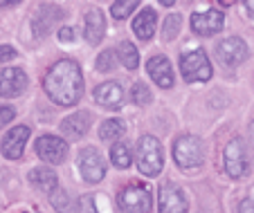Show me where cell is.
<instances>
[{
  "mask_svg": "<svg viewBox=\"0 0 254 213\" xmlns=\"http://www.w3.org/2000/svg\"><path fill=\"white\" fill-rule=\"evenodd\" d=\"M43 88L57 106L70 108V106H77L83 97V74L74 61L61 58L48 70Z\"/></svg>",
  "mask_w": 254,
  "mask_h": 213,
  "instance_id": "cell-1",
  "label": "cell"
},
{
  "mask_svg": "<svg viewBox=\"0 0 254 213\" xmlns=\"http://www.w3.org/2000/svg\"><path fill=\"white\" fill-rule=\"evenodd\" d=\"M137 166L146 177H155L164 166V151L153 135H142L137 142Z\"/></svg>",
  "mask_w": 254,
  "mask_h": 213,
  "instance_id": "cell-2",
  "label": "cell"
},
{
  "mask_svg": "<svg viewBox=\"0 0 254 213\" xmlns=\"http://www.w3.org/2000/svg\"><path fill=\"white\" fill-rule=\"evenodd\" d=\"M180 74L187 83H198V81H209L214 70H211V63L207 58L205 50H189L180 56Z\"/></svg>",
  "mask_w": 254,
  "mask_h": 213,
  "instance_id": "cell-3",
  "label": "cell"
},
{
  "mask_svg": "<svg viewBox=\"0 0 254 213\" xmlns=\"http://www.w3.org/2000/svg\"><path fill=\"white\" fill-rule=\"evenodd\" d=\"M117 204H120L122 213H151L153 200H151V191L146 189V186L130 184L120 191Z\"/></svg>",
  "mask_w": 254,
  "mask_h": 213,
  "instance_id": "cell-4",
  "label": "cell"
},
{
  "mask_svg": "<svg viewBox=\"0 0 254 213\" xmlns=\"http://www.w3.org/2000/svg\"><path fill=\"white\" fill-rule=\"evenodd\" d=\"M173 160L180 168H196L202 164V144L193 135H180L173 142Z\"/></svg>",
  "mask_w": 254,
  "mask_h": 213,
  "instance_id": "cell-5",
  "label": "cell"
},
{
  "mask_svg": "<svg viewBox=\"0 0 254 213\" xmlns=\"http://www.w3.org/2000/svg\"><path fill=\"white\" fill-rule=\"evenodd\" d=\"M79 170H81L83 180L90 182V184L101 182L104 180V175H106L104 155H101L95 146H86L81 153H79Z\"/></svg>",
  "mask_w": 254,
  "mask_h": 213,
  "instance_id": "cell-6",
  "label": "cell"
},
{
  "mask_svg": "<svg viewBox=\"0 0 254 213\" xmlns=\"http://www.w3.org/2000/svg\"><path fill=\"white\" fill-rule=\"evenodd\" d=\"M223 160H225V170L227 175L234 177V180H241V177L248 173L250 164H248V155H245V146L239 137L230 139L225 146V153H223Z\"/></svg>",
  "mask_w": 254,
  "mask_h": 213,
  "instance_id": "cell-7",
  "label": "cell"
},
{
  "mask_svg": "<svg viewBox=\"0 0 254 213\" xmlns=\"http://www.w3.org/2000/svg\"><path fill=\"white\" fill-rule=\"evenodd\" d=\"M248 54H250L248 45H245V41L239 36L225 38V41H221L218 48H216V56H218V61H221L225 67L241 65V63L248 58Z\"/></svg>",
  "mask_w": 254,
  "mask_h": 213,
  "instance_id": "cell-8",
  "label": "cell"
},
{
  "mask_svg": "<svg viewBox=\"0 0 254 213\" xmlns=\"http://www.w3.org/2000/svg\"><path fill=\"white\" fill-rule=\"evenodd\" d=\"M189 204L183 189L176 184H162L158 191V213H187Z\"/></svg>",
  "mask_w": 254,
  "mask_h": 213,
  "instance_id": "cell-9",
  "label": "cell"
},
{
  "mask_svg": "<svg viewBox=\"0 0 254 213\" xmlns=\"http://www.w3.org/2000/svg\"><path fill=\"white\" fill-rule=\"evenodd\" d=\"M36 155L48 164H61L67 157V144L61 137L43 135V137L36 139Z\"/></svg>",
  "mask_w": 254,
  "mask_h": 213,
  "instance_id": "cell-10",
  "label": "cell"
},
{
  "mask_svg": "<svg viewBox=\"0 0 254 213\" xmlns=\"http://www.w3.org/2000/svg\"><path fill=\"white\" fill-rule=\"evenodd\" d=\"M225 25V16L221 11L209 9V11H202V14H193L191 16V29L198 34V36H214L218 34Z\"/></svg>",
  "mask_w": 254,
  "mask_h": 213,
  "instance_id": "cell-11",
  "label": "cell"
},
{
  "mask_svg": "<svg viewBox=\"0 0 254 213\" xmlns=\"http://www.w3.org/2000/svg\"><path fill=\"white\" fill-rule=\"evenodd\" d=\"M27 74L18 67L0 70V97H18L27 88Z\"/></svg>",
  "mask_w": 254,
  "mask_h": 213,
  "instance_id": "cell-12",
  "label": "cell"
},
{
  "mask_svg": "<svg viewBox=\"0 0 254 213\" xmlns=\"http://www.w3.org/2000/svg\"><path fill=\"white\" fill-rule=\"evenodd\" d=\"M95 101L106 110H120L124 104V90L117 81H106L95 90Z\"/></svg>",
  "mask_w": 254,
  "mask_h": 213,
  "instance_id": "cell-13",
  "label": "cell"
},
{
  "mask_svg": "<svg viewBox=\"0 0 254 213\" xmlns=\"http://www.w3.org/2000/svg\"><path fill=\"white\" fill-rule=\"evenodd\" d=\"M29 139V128L27 126H16L2 139V155L7 160H20L25 151V142Z\"/></svg>",
  "mask_w": 254,
  "mask_h": 213,
  "instance_id": "cell-14",
  "label": "cell"
},
{
  "mask_svg": "<svg viewBox=\"0 0 254 213\" xmlns=\"http://www.w3.org/2000/svg\"><path fill=\"white\" fill-rule=\"evenodd\" d=\"M63 18V9L57 5H41L34 14V20H32V27H34V34L36 36H48L52 25L57 20Z\"/></svg>",
  "mask_w": 254,
  "mask_h": 213,
  "instance_id": "cell-15",
  "label": "cell"
},
{
  "mask_svg": "<svg viewBox=\"0 0 254 213\" xmlns=\"http://www.w3.org/2000/svg\"><path fill=\"white\" fill-rule=\"evenodd\" d=\"M83 32H86V41L90 45H97L101 43L106 34V16L99 7H90L86 11V23H83Z\"/></svg>",
  "mask_w": 254,
  "mask_h": 213,
  "instance_id": "cell-16",
  "label": "cell"
},
{
  "mask_svg": "<svg viewBox=\"0 0 254 213\" xmlns=\"http://www.w3.org/2000/svg\"><path fill=\"white\" fill-rule=\"evenodd\" d=\"M149 76L160 85V88H173V70L167 56H153L146 63Z\"/></svg>",
  "mask_w": 254,
  "mask_h": 213,
  "instance_id": "cell-17",
  "label": "cell"
},
{
  "mask_svg": "<svg viewBox=\"0 0 254 213\" xmlns=\"http://www.w3.org/2000/svg\"><path fill=\"white\" fill-rule=\"evenodd\" d=\"M88 130H90V114L88 112H74L72 117L63 119V123H61V133L67 139H72V142L81 139Z\"/></svg>",
  "mask_w": 254,
  "mask_h": 213,
  "instance_id": "cell-18",
  "label": "cell"
},
{
  "mask_svg": "<svg viewBox=\"0 0 254 213\" xmlns=\"http://www.w3.org/2000/svg\"><path fill=\"white\" fill-rule=\"evenodd\" d=\"M155 29H158V14H155V9H151V7H144L133 20V32L137 34V38H142V41H151Z\"/></svg>",
  "mask_w": 254,
  "mask_h": 213,
  "instance_id": "cell-19",
  "label": "cell"
},
{
  "mask_svg": "<svg viewBox=\"0 0 254 213\" xmlns=\"http://www.w3.org/2000/svg\"><path fill=\"white\" fill-rule=\"evenodd\" d=\"M29 182H32L34 186L39 191H43V193H52V191L59 189V177L54 170L50 168H34L32 173H29Z\"/></svg>",
  "mask_w": 254,
  "mask_h": 213,
  "instance_id": "cell-20",
  "label": "cell"
},
{
  "mask_svg": "<svg viewBox=\"0 0 254 213\" xmlns=\"http://www.w3.org/2000/svg\"><path fill=\"white\" fill-rule=\"evenodd\" d=\"M115 56L120 58V63L126 67V70H137L139 65V52L130 41H122L115 50Z\"/></svg>",
  "mask_w": 254,
  "mask_h": 213,
  "instance_id": "cell-21",
  "label": "cell"
},
{
  "mask_svg": "<svg viewBox=\"0 0 254 213\" xmlns=\"http://www.w3.org/2000/svg\"><path fill=\"white\" fill-rule=\"evenodd\" d=\"M111 161L115 168H128L133 164V151H130L128 142H115L111 148Z\"/></svg>",
  "mask_w": 254,
  "mask_h": 213,
  "instance_id": "cell-22",
  "label": "cell"
},
{
  "mask_svg": "<svg viewBox=\"0 0 254 213\" xmlns=\"http://www.w3.org/2000/svg\"><path fill=\"white\" fill-rule=\"evenodd\" d=\"M126 133V123L122 121V119H108V121L101 123L99 128V137L104 139V142H120L122 137H124Z\"/></svg>",
  "mask_w": 254,
  "mask_h": 213,
  "instance_id": "cell-23",
  "label": "cell"
},
{
  "mask_svg": "<svg viewBox=\"0 0 254 213\" xmlns=\"http://www.w3.org/2000/svg\"><path fill=\"white\" fill-rule=\"evenodd\" d=\"M50 202H52V207L57 209L59 213H77V209H74V202H72V198L65 193L63 189H57L50 193Z\"/></svg>",
  "mask_w": 254,
  "mask_h": 213,
  "instance_id": "cell-24",
  "label": "cell"
},
{
  "mask_svg": "<svg viewBox=\"0 0 254 213\" xmlns=\"http://www.w3.org/2000/svg\"><path fill=\"white\" fill-rule=\"evenodd\" d=\"M137 7H139L137 0H115V2L111 5V16L117 18V20H122V18H126V16L133 14Z\"/></svg>",
  "mask_w": 254,
  "mask_h": 213,
  "instance_id": "cell-25",
  "label": "cell"
},
{
  "mask_svg": "<svg viewBox=\"0 0 254 213\" xmlns=\"http://www.w3.org/2000/svg\"><path fill=\"white\" fill-rule=\"evenodd\" d=\"M180 27H183V18H180V16H178V14L167 16V18H164V23H162L164 41H173V38L180 34Z\"/></svg>",
  "mask_w": 254,
  "mask_h": 213,
  "instance_id": "cell-26",
  "label": "cell"
},
{
  "mask_svg": "<svg viewBox=\"0 0 254 213\" xmlns=\"http://www.w3.org/2000/svg\"><path fill=\"white\" fill-rule=\"evenodd\" d=\"M130 99H133L135 106H149L151 101H153V95H151L146 83H135L133 92H130Z\"/></svg>",
  "mask_w": 254,
  "mask_h": 213,
  "instance_id": "cell-27",
  "label": "cell"
},
{
  "mask_svg": "<svg viewBox=\"0 0 254 213\" xmlns=\"http://www.w3.org/2000/svg\"><path fill=\"white\" fill-rule=\"evenodd\" d=\"M115 50H104V52L99 54V58H97V72H113L115 70Z\"/></svg>",
  "mask_w": 254,
  "mask_h": 213,
  "instance_id": "cell-28",
  "label": "cell"
},
{
  "mask_svg": "<svg viewBox=\"0 0 254 213\" xmlns=\"http://www.w3.org/2000/svg\"><path fill=\"white\" fill-rule=\"evenodd\" d=\"M77 213H99V211H97V207H95V200H92L90 195H83V198L79 200Z\"/></svg>",
  "mask_w": 254,
  "mask_h": 213,
  "instance_id": "cell-29",
  "label": "cell"
},
{
  "mask_svg": "<svg viewBox=\"0 0 254 213\" xmlns=\"http://www.w3.org/2000/svg\"><path fill=\"white\" fill-rule=\"evenodd\" d=\"M16 117V110L11 106H0V128H5Z\"/></svg>",
  "mask_w": 254,
  "mask_h": 213,
  "instance_id": "cell-30",
  "label": "cell"
},
{
  "mask_svg": "<svg viewBox=\"0 0 254 213\" xmlns=\"http://www.w3.org/2000/svg\"><path fill=\"white\" fill-rule=\"evenodd\" d=\"M59 41L61 43H74L77 41V34H74L72 27H61L59 29Z\"/></svg>",
  "mask_w": 254,
  "mask_h": 213,
  "instance_id": "cell-31",
  "label": "cell"
},
{
  "mask_svg": "<svg viewBox=\"0 0 254 213\" xmlns=\"http://www.w3.org/2000/svg\"><path fill=\"white\" fill-rule=\"evenodd\" d=\"M11 58H16V50L11 45H0V63L11 61Z\"/></svg>",
  "mask_w": 254,
  "mask_h": 213,
  "instance_id": "cell-32",
  "label": "cell"
},
{
  "mask_svg": "<svg viewBox=\"0 0 254 213\" xmlns=\"http://www.w3.org/2000/svg\"><path fill=\"white\" fill-rule=\"evenodd\" d=\"M239 213H254V198H245L239 204Z\"/></svg>",
  "mask_w": 254,
  "mask_h": 213,
  "instance_id": "cell-33",
  "label": "cell"
},
{
  "mask_svg": "<svg viewBox=\"0 0 254 213\" xmlns=\"http://www.w3.org/2000/svg\"><path fill=\"white\" fill-rule=\"evenodd\" d=\"M245 7H248V11L254 16V0H245Z\"/></svg>",
  "mask_w": 254,
  "mask_h": 213,
  "instance_id": "cell-34",
  "label": "cell"
},
{
  "mask_svg": "<svg viewBox=\"0 0 254 213\" xmlns=\"http://www.w3.org/2000/svg\"><path fill=\"white\" fill-rule=\"evenodd\" d=\"M250 130H252V137H254V121H252V126H250Z\"/></svg>",
  "mask_w": 254,
  "mask_h": 213,
  "instance_id": "cell-35",
  "label": "cell"
}]
</instances>
